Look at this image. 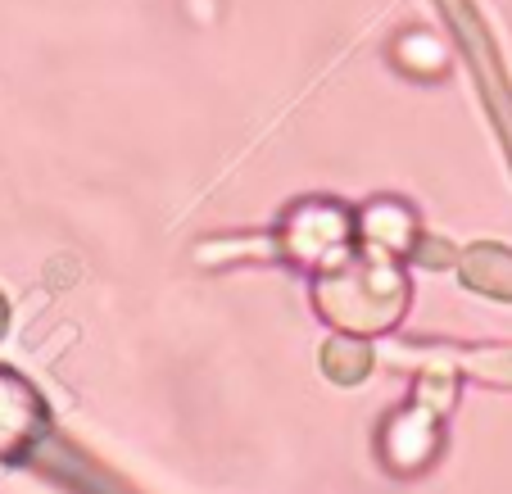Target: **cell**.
Masks as SVG:
<instances>
[{"instance_id": "7", "label": "cell", "mask_w": 512, "mask_h": 494, "mask_svg": "<svg viewBox=\"0 0 512 494\" xmlns=\"http://www.w3.org/2000/svg\"><path fill=\"white\" fill-rule=\"evenodd\" d=\"M399 64L413 68V73H440L445 68V55H440V46H435L431 37H422V32H408L404 41H399Z\"/></svg>"}, {"instance_id": "3", "label": "cell", "mask_w": 512, "mask_h": 494, "mask_svg": "<svg viewBox=\"0 0 512 494\" xmlns=\"http://www.w3.org/2000/svg\"><path fill=\"white\" fill-rule=\"evenodd\" d=\"M440 417L431 413V395L417 390V404L408 413H395L381 431V458H386L395 472H422L431 463L435 445H440Z\"/></svg>"}, {"instance_id": "8", "label": "cell", "mask_w": 512, "mask_h": 494, "mask_svg": "<svg viewBox=\"0 0 512 494\" xmlns=\"http://www.w3.org/2000/svg\"><path fill=\"white\" fill-rule=\"evenodd\" d=\"M0 331H5V300H0Z\"/></svg>"}, {"instance_id": "2", "label": "cell", "mask_w": 512, "mask_h": 494, "mask_svg": "<svg viewBox=\"0 0 512 494\" xmlns=\"http://www.w3.org/2000/svg\"><path fill=\"white\" fill-rule=\"evenodd\" d=\"M349 236H354V223L336 204H304L286 218V250L300 263H322L327 268L349 250Z\"/></svg>"}, {"instance_id": "6", "label": "cell", "mask_w": 512, "mask_h": 494, "mask_svg": "<svg viewBox=\"0 0 512 494\" xmlns=\"http://www.w3.org/2000/svg\"><path fill=\"white\" fill-rule=\"evenodd\" d=\"M322 368L349 386V381H358L372 368V354H368V345H358V340H336V345H327V354H322Z\"/></svg>"}, {"instance_id": "1", "label": "cell", "mask_w": 512, "mask_h": 494, "mask_svg": "<svg viewBox=\"0 0 512 494\" xmlns=\"http://www.w3.org/2000/svg\"><path fill=\"white\" fill-rule=\"evenodd\" d=\"M408 286L386 259L363 254V259H345L327 263L318 281V304L331 322H340L345 331H386L390 322L404 313Z\"/></svg>"}, {"instance_id": "4", "label": "cell", "mask_w": 512, "mask_h": 494, "mask_svg": "<svg viewBox=\"0 0 512 494\" xmlns=\"http://www.w3.org/2000/svg\"><path fill=\"white\" fill-rule=\"evenodd\" d=\"M41 431V404L19 377H0V458H14Z\"/></svg>"}, {"instance_id": "5", "label": "cell", "mask_w": 512, "mask_h": 494, "mask_svg": "<svg viewBox=\"0 0 512 494\" xmlns=\"http://www.w3.org/2000/svg\"><path fill=\"white\" fill-rule=\"evenodd\" d=\"M363 241H372L381 254H404L413 250V218L404 204H372L368 214L358 218Z\"/></svg>"}]
</instances>
